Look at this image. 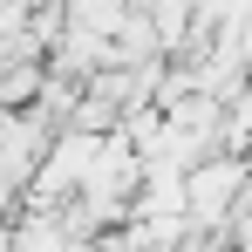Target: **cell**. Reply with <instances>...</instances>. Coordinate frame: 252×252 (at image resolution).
I'll return each mask as SVG.
<instances>
[{"instance_id": "1", "label": "cell", "mask_w": 252, "mask_h": 252, "mask_svg": "<svg viewBox=\"0 0 252 252\" xmlns=\"http://www.w3.org/2000/svg\"><path fill=\"white\" fill-rule=\"evenodd\" d=\"M55 136H62V129H48L34 109H0V184H7L14 198H28V184L41 177Z\"/></svg>"}, {"instance_id": "2", "label": "cell", "mask_w": 252, "mask_h": 252, "mask_svg": "<svg viewBox=\"0 0 252 252\" xmlns=\"http://www.w3.org/2000/svg\"><path fill=\"white\" fill-rule=\"evenodd\" d=\"M48 89V62H7L0 68V109H34Z\"/></svg>"}]
</instances>
